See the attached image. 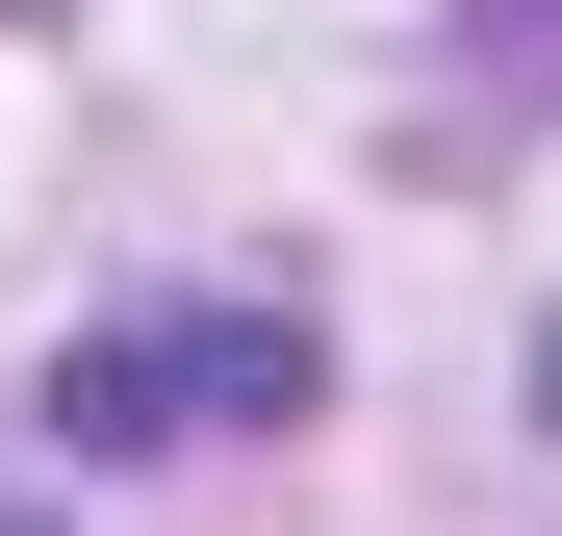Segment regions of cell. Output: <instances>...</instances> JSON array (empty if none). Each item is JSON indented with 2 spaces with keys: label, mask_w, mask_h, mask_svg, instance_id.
<instances>
[{
  "label": "cell",
  "mask_w": 562,
  "mask_h": 536,
  "mask_svg": "<svg viewBox=\"0 0 562 536\" xmlns=\"http://www.w3.org/2000/svg\"><path fill=\"white\" fill-rule=\"evenodd\" d=\"M231 409H307V307H128V332H52L26 384V434H77V460H154Z\"/></svg>",
  "instance_id": "obj_1"
},
{
  "label": "cell",
  "mask_w": 562,
  "mask_h": 536,
  "mask_svg": "<svg viewBox=\"0 0 562 536\" xmlns=\"http://www.w3.org/2000/svg\"><path fill=\"white\" fill-rule=\"evenodd\" d=\"M0 26H26V0H0Z\"/></svg>",
  "instance_id": "obj_2"
},
{
  "label": "cell",
  "mask_w": 562,
  "mask_h": 536,
  "mask_svg": "<svg viewBox=\"0 0 562 536\" xmlns=\"http://www.w3.org/2000/svg\"><path fill=\"white\" fill-rule=\"evenodd\" d=\"M0 536H26V511H0Z\"/></svg>",
  "instance_id": "obj_3"
}]
</instances>
